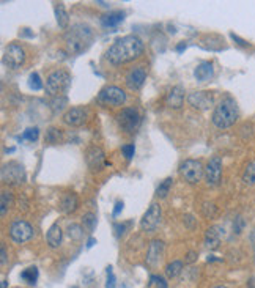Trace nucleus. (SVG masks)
I'll return each instance as SVG.
<instances>
[{
    "label": "nucleus",
    "instance_id": "nucleus-32",
    "mask_svg": "<svg viewBox=\"0 0 255 288\" xmlns=\"http://www.w3.org/2000/svg\"><path fill=\"white\" fill-rule=\"evenodd\" d=\"M38 137H40V129L35 126V128H29V129H26V131H24V134H22L21 137H18V139H19V140L35 142V140H38Z\"/></svg>",
    "mask_w": 255,
    "mask_h": 288
},
{
    "label": "nucleus",
    "instance_id": "nucleus-14",
    "mask_svg": "<svg viewBox=\"0 0 255 288\" xmlns=\"http://www.w3.org/2000/svg\"><path fill=\"white\" fill-rule=\"evenodd\" d=\"M187 103L197 110H206L213 106L214 98L209 92H192L187 95Z\"/></svg>",
    "mask_w": 255,
    "mask_h": 288
},
{
    "label": "nucleus",
    "instance_id": "nucleus-7",
    "mask_svg": "<svg viewBox=\"0 0 255 288\" xmlns=\"http://www.w3.org/2000/svg\"><path fill=\"white\" fill-rule=\"evenodd\" d=\"M140 121H142V117L137 112V109H134V107L121 109V112L117 115L118 126L125 132H128V134H132V132L137 131V128L140 126Z\"/></svg>",
    "mask_w": 255,
    "mask_h": 288
},
{
    "label": "nucleus",
    "instance_id": "nucleus-16",
    "mask_svg": "<svg viewBox=\"0 0 255 288\" xmlns=\"http://www.w3.org/2000/svg\"><path fill=\"white\" fill-rule=\"evenodd\" d=\"M145 79H147V70L143 66H137V68H132L126 74L125 82L129 90H139V88H142Z\"/></svg>",
    "mask_w": 255,
    "mask_h": 288
},
{
    "label": "nucleus",
    "instance_id": "nucleus-40",
    "mask_svg": "<svg viewBox=\"0 0 255 288\" xmlns=\"http://www.w3.org/2000/svg\"><path fill=\"white\" fill-rule=\"evenodd\" d=\"M230 37H231V40H235V41H236V43L239 44V46H249V43H247V41H244V40H241L239 37H236V35H235V33H231V35H230Z\"/></svg>",
    "mask_w": 255,
    "mask_h": 288
},
{
    "label": "nucleus",
    "instance_id": "nucleus-33",
    "mask_svg": "<svg viewBox=\"0 0 255 288\" xmlns=\"http://www.w3.org/2000/svg\"><path fill=\"white\" fill-rule=\"evenodd\" d=\"M82 224H84V227H85L88 231H93V230L96 228V224H98L96 214H93V213H87V214L82 217Z\"/></svg>",
    "mask_w": 255,
    "mask_h": 288
},
{
    "label": "nucleus",
    "instance_id": "nucleus-13",
    "mask_svg": "<svg viewBox=\"0 0 255 288\" xmlns=\"http://www.w3.org/2000/svg\"><path fill=\"white\" fill-rule=\"evenodd\" d=\"M85 161H87L88 169H90L92 172L101 170L104 165H107L106 154L99 147H90V148H88L87 153H85Z\"/></svg>",
    "mask_w": 255,
    "mask_h": 288
},
{
    "label": "nucleus",
    "instance_id": "nucleus-47",
    "mask_svg": "<svg viewBox=\"0 0 255 288\" xmlns=\"http://www.w3.org/2000/svg\"><path fill=\"white\" fill-rule=\"evenodd\" d=\"M208 261H220V258H214V257H208Z\"/></svg>",
    "mask_w": 255,
    "mask_h": 288
},
{
    "label": "nucleus",
    "instance_id": "nucleus-48",
    "mask_svg": "<svg viewBox=\"0 0 255 288\" xmlns=\"http://www.w3.org/2000/svg\"><path fill=\"white\" fill-rule=\"evenodd\" d=\"M8 286V282L5 279H2V288H7Z\"/></svg>",
    "mask_w": 255,
    "mask_h": 288
},
{
    "label": "nucleus",
    "instance_id": "nucleus-10",
    "mask_svg": "<svg viewBox=\"0 0 255 288\" xmlns=\"http://www.w3.org/2000/svg\"><path fill=\"white\" fill-rule=\"evenodd\" d=\"M8 233H10V238L15 242L22 244V242H27L33 238L35 230H33V227L27 222V220L18 219V220H15V222H11V225L8 228Z\"/></svg>",
    "mask_w": 255,
    "mask_h": 288
},
{
    "label": "nucleus",
    "instance_id": "nucleus-42",
    "mask_svg": "<svg viewBox=\"0 0 255 288\" xmlns=\"http://www.w3.org/2000/svg\"><path fill=\"white\" fill-rule=\"evenodd\" d=\"M197 260V253L195 252H189V253H187V257H186V263H192V261H195Z\"/></svg>",
    "mask_w": 255,
    "mask_h": 288
},
{
    "label": "nucleus",
    "instance_id": "nucleus-35",
    "mask_svg": "<svg viewBox=\"0 0 255 288\" xmlns=\"http://www.w3.org/2000/svg\"><path fill=\"white\" fill-rule=\"evenodd\" d=\"M106 274H107L106 288H117V279H115V274L112 271V266H107L106 268Z\"/></svg>",
    "mask_w": 255,
    "mask_h": 288
},
{
    "label": "nucleus",
    "instance_id": "nucleus-27",
    "mask_svg": "<svg viewBox=\"0 0 255 288\" xmlns=\"http://www.w3.org/2000/svg\"><path fill=\"white\" fill-rule=\"evenodd\" d=\"M242 181H244L247 186H253L255 184V161L247 164L244 173H242Z\"/></svg>",
    "mask_w": 255,
    "mask_h": 288
},
{
    "label": "nucleus",
    "instance_id": "nucleus-49",
    "mask_svg": "<svg viewBox=\"0 0 255 288\" xmlns=\"http://www.w3.org/2000/svg\"><path fill=\"white\" fill-rule=\"evenodd\" d=\"M214 288H228V286H225V285H217V286H214Z\"/></svg>",
    "mask_w": 255,
    "mask_h": 288
},
{
    "label": "nucleus",
    "instance_id": "nucleus-23",
    "mask_svg": "<svg viewBox=\"0 0 255 288\" xmlns=\"http://www.w3.org/2000/svg\"><path fill=\"white\" fill-rule=\"evenodd\" d=\"M62 228L59 224H52L48 230V235H46V241H48V244L52 247V249H57L60 244H62Z\"/></svg>",
    "mask_w": 255,
    "mask_h": 288
},
{
    "label": "nucleus",
    "instance_id": "nucleus-36",
    "mask_svg": "<svg viewBox=\"0 0 255 288\" xmlns=\"http://www.w3.org/2000/svg\"><path fill=\"white\" fill-rule=\"evenodd\" d=\"M121 153H123V156L131 161L132 158H134V153H136V147L132 145V143H128V145H123L121 147Z\"/></svg>",
    "mask_w": 255,
    "mask_h": 288
},
{
    "label": "nucleus",
    "instance_id": "nucleus-39",
    "mask_svg": "<svg viewBox=\"0 0 255 288\" xmlns=\"http://www.w3.org/2000/svg\"><path fill=\"white\" fill-rule=\"evenodd\" d=\"M123 206H125V203L121 202V200L115 202V208H114V211H112V216H114V217H117L121 211H123Z\"/></svg>",
    "mask_w": 255,
    "mask_h": 288
},
{
    "label": "nucleus",
    "instance_id": "nucleus-3",
    "mask_svg": "<svg viewBox=\"0 0 255 288\" xmlns=\"http://www.w3.org/2000/svg\"><path fill=\"white\" fill-rule=\"evenodd\" d=\"M236 120H238V106L233 98L227 96L216 106L211 121L216 128L225 129V128L233 126L236 123Z\"/></svg>",
    "mask_w": 255,
    "mask_h": 288
},
{
    "label": "nucleus",
    "instance_id": "nucleus-28",
    "mask_svg": "<svg viewBox=\"0 0 255 288\" xmlns=\"http://www.w3.org/2000/svg\"><path fill=\"white\" fill-rule=\"evenodd\" d=\"M181 269H183V263L178 261V260H175V261L169 263L167 266H165V275L170 277V279H173L181 272Z\"/></svg>",
    "mask_w": 255,
    "mask_h": 288
},
{
    "label": "nucleus",
    "instance_id": "nucleus-46",
    "mask_svg": "<svg viewBox=\"0 0 255 288\" xmlns=\"http://www.w3.org/2000/svg\"><path fill=\"white\" fill-rule=\"evenodd\" d=\"M98 5H101V7H104V8H109V4L107 2H96Z\"/></svg>",
    "mask_w": 255,
    "mask_h": 288
},
{
    "label": "nucleus",
    "instance_id": "nucleus-38",
    "mask_svg": "<svg viewBox=\"0 0 255 288\" xmlns=\"http://www.w3.org/2000/svg\"><path fill=\"white\" fill-rule=\"evenodd\" d=\"M114 230H115V236H121L126 230V224H114Z\"/></svg>",
    "mask_w": 255,
    "mask_h": 288
},
{
    "label": "nucleus",
    "instance_id": "nucleus-8",
    "mask_svg": "<svg viewBox=\"0 0 255 288\" xmlns=\"http://www.w3.org/2000/svg\"><path fill=\"white\" fill-rule=\"evenodd\" d=\"M26 180V170L24 167L16 162V161H10L4 164L2 167V183L8 186H19Z\"/></svg>",
    "mask_w": 255,
    "mask_h": 288
},
{
    "label": "nucleus",
    "instance_id": "nucleus-1",
    "mask_svg": "<svg viewBox=\"0 0 255 288\" xmlns=\"http://www.w3.org/2000/svg\"><path fill=\"white\" fill-rule=\"evenodd\" d=\"M145 44L136 35H126L114 41V44L106 52V60L110 65H125L137 60L143 54Z\"/></svg>",
    "mask_w": 255,
    "mask_h": 288
},
{
    "label": "nucleus",
    "instance_id": "nucleus-22",
    "mask_svg": "<svg viewBox=\"0 0 255 288\" xmlns=\"http://www.w3.org/2000/svg\"><path fill=\"white\" fill-rule=\"evenodd\" d=\"M184 101V90L181 87H173L165 96V104L170 109H180Z\"/></svg>",
    "mask_w": 255,
    "mask_h": 288
},
{
    "label": "nucleus",
    "instance_id": "nucleus-6",
    "mask_svg": "<svg viewBox=\"0 0 255 288\" xmlns=\"http://www.w3.org/2000/svg\"><path fill=\"white\" fill-rule=\"evenodd\" d=\"M180 175L181 178L189 183V184H197L203 178L205 175V169L200 161L197 159H186L184 162H181L180 165Z\"/></svg>",
    "mask_w": 255,
    "mask_h": 288
},
{
    "label": "nucleus",
    "instance_id": "nucleus-24",
    "mask_svg": "<svg viewBox=\"0 0 255 288\" xmlns=\"http://www.w3.org/2000/svg\"><path fill=\"white\" fill-rule=\"evenodd\" d=\"M54 13H55V19H57V24L62 30H68L70 26V15L66 11L63 4H55L54 7Z\"/></svg>",
    "mask_w": 255,
    "mask_h": 288
},
{
    "label": "nucleus",
    "instance_id": "nucleus-34",
    "mask_svg": "<svg viewBox=\"0 0 255 288\" xmlns=\"http://www.w3.org/2000/svg\"><path fill=\"white\" fill-rule=\"evenodd\" d=\"M46 140L49 143H59L62 140V132L57 128H49L46 132Z\"/></svg>",
    "mask_w": 255,
    "mask_h": 288
},
{
    "label": "nucleus",
    "instance_id": "nucleus-17",
    "mask_svg": "<svg viewBox=\"0 0 255 288\" xmlns=\"http://www.w3.org/2000/svg\"><path fill=\"white\" fill-rule=\"evenodd\" d=\"M164 255V242L159 239H153L147 250V263L150 266H156Z\"/></svg>",
    "mask_w": 255,
    "mask_h": 288
},
{
    "label": "nucleus",
    "instance_id": "nucleus-9",
    "mask_svg": "<svg viewBox=\"0 0 255 288\" xmlns=\"http://www.w3.org/2000/svg\"><path fill=\"white\" fill-rule=\"evenodd\" d=\"M26 51L21 48L19 44H8L4 51V65L10 70H19L22 65L26 63Z\"/></svg>",
    "mask_w": 255,
    "mask_h": 288
},
{
    "label": "nucleus",
    "instance_id": "nucleus-43",
    "mask_svg": "<svg viewBox=\"0 0 255 288\" xmlns=\"http://www.w3.org/2000/svg\"><path fill=\"white\" fill-rule=\"evenodd\" d=\"M186 48H187V44L183 41V43H180V44H178V46H176V52H183Z\"/></svg>",
    "mask_w": 255,
    "mask_h": 288
},
{
    "label": "nucleus",
    "instance_id": "nucleus-41",
    "mask_svg": "<svg viewBox=\"0 0 255 288\" xmlns=\"http://www.w3.org/2000/svg\"><path fill=\"white\" fill-rule=\"evenodd\" d=\"M0 255H2V260H0V263H2V266H5V264H7V250H5V246L0 247Z\"/></svg>",
    "mask_w": 255,
    "mask_h": 288
},
{
    "label": "nucleus",
    "instance_id": "nucleus-19",
    "mask_svg": "<svg viewBox=\"0 0 255 288\" xmlns=\"http://www.w3.org/2000/svg\"><path fill=\"white\" fill-rule=\"evenodd\" d=\"M77 206H79V197H77L74 192H66L62 195L60 200V209L65 214H71L74 213Z\"/></svg>",
    "mask_w": 255,
    "mask_h": 288
},
{
    "label": "nucleus",
    "instance_id": "nucleus-31",
    "mask_svg": "<svg viewBox=\"0 0 255 288\" xmlns=\"http://www.w3.org/2000/svg\"><path fill=\"white\" fill-rule=\"evenodd\" d=\"M29 88L33 92H40L43 88V81H41V77H40L38 73H32L29 76Z\"/></svg>",
    "mask_w": 255,
    "mask_h": 288
},
{
    "label": "nucleus",
    "instance_id": "nucleus-29",
    "mask_svg": "<svg viewBox=\"0 0 255 288\" xmlns=\"http://www.w3.org/2000/svg\"><path fill=\"white\" fill-rule=\"evenodd\" d=\"M172 184H173V180L170 178V176H169V178L162 180V181L159 183V186H158V189H156V197H159V198H165V197H167Z\"/></svg>",
    "mask_w": 255,
    "mask_h": 288
},
{
    "label": "nucleus",
    "instance_id": "nucleus-2",
    "mask_svg": "<svg viewBox=\"0 0 255 288\" xmlns=\"http://www.w3.org/2000/svg\"><path fill=\"white\" fill-rule=\"evenodd\" d=\"M93 38L95 35H93L92 27L82 24V22H77V24L71 26L65 33L66 49L71 54H82L92 46Z\"/></svg>",
    "mask_w": 255,
    "mask_h": 288
},
{
    "label": "nucleus",
    "instance_id": "nucleus-25",
    "mask_svg": "<svg viewBox=\"0 0 255 288\" xmlns=\"http://www.w3.org/2000/svg\"><path fill=\"white\" fill-rule=\"evenodd\" d=\"M15 205V197L13 194H11L10 191H2V195H0V213H2V216L7 214V211Z\"/></svg>",
    "mask_w": 255,
    "mask_h": 288
},
{
    "label": "nucleus",
    "instance_id": "nucleus-5",
    "mask_svg": "<svg viewBox=\"0 0 255 288\" xmlns=\"http://www.w3.org/2000/svg\"><path fill=\"white\" fill-rule=\"evenodd\" d=\"M98 103L103 106L110 107H120L126 103V93L117 85H107L104 87L98 95Z\"/></svg>",
    "mask_w": 255,
    "mask_h": 288
},
{
    "label": "nucleus",
    "instance_id": "nucleus-21",
    "mask_svg": "<svg viewBox=\"0 0 255 288\" xmlns=\"http://www.w3.org/2000/svg\"><path fill=\"white\" fill-rule=\"evenodd\" d=\"M214 74V68H213V63L211 62H202L195 66L194 70V76L198 82H206L213 77Z\"/></svg>",
    "mask_w": 255,
    "mask_h": 288
},
{
    "label": "nucleus",
    "instance_id": "nucleus-44",
    "mask_svg": "<svg viewBox=\"0 0 255 288\" xmlns=\"http://www.w3.org/2000/svg\"><path fill=\"white\" fill-rule=\"evenodd\" d=\"M95 242H96V239H95V238H90V239H88V242H87V247H88V249L93 247Z\"/></svg>",
    "mask_w": 255,
    "mask_h": 288
},
{
    "label": "nucleus",
    "instance_id": "nucleus-12",
    "mask_svg": "<svg viewBox=\"0 0 255 288\" xmlns=\"http://www.w3.org/2000/svg\"><path fill=\"white\" fill-rule=\"evenodd\" d=\"M220 176H222V159L219 156H213L205 167L206 183L209 186H217L220 183Z\"/></svg>",
    "mask_w": 255,
    "mask_h": 288
},
{
    "label": "nucleus",
    "instance_id": "nucleus-45",
    "mask_svg": "<svg viewBox=\"0 0 255 288\" xmlns=\"http://www.w3.org/2000/svg\"><path fill=\"white\" fill-rule=\"evenodd\" d=\"M250 241H252V246H253V249H255V230L252 231V235H250Z\"/></svg>",
    "mask_w": 255,
    "mask_h": 288
},
{
    "label": "nucleus",
    "instance_id": "nucleus-30",
    "mask_svg": "<svg viewBox=\"0 0 255 288\" xmlns=\"http://www.w3.org/2000/svg\"><path fill=\"white\" fill-rule=\"evenodd\" d=\"M66 231H68V236L74 241H79L84 238V228L79 224H70L68 228H66Z\"/></svg>",
    "mask_w": 255,
    "mask_h": 288
},
{
    "label": "nucleus",
    "instance_id": "nucleus-50",
    "mask_svg": "<svg viewBox=\"0 0 255 288\" xmlns=\"http://www.w3.org/2000/svg\"><path fill=\"white\" fill-rule=\"evenodd\" d=\"M74 288H76V286H74Z\"/></svg>",
    "mask_w": 255,
    "mask_h": 288
},
{
    "label": "nucleus",
    "instance_id": "nucleus-11",
    "mask_svg": "<svg viewBox=\"0 0 255 288\" xmlns=\"http://www.w3.org/2000/svg\"><path fill=\"white\" fill-rule=\"evenodd\" d=\"M161 216H162V209L159 206V203H151L150 208L143 214L142 220H140V228L143 231H153L156 230L159 222H161Z\"/></svg>",
    "mask_w": 255,
    "mask_h": 288
},
{
    "label": "nucleus",
    "instance_id": "nucleus-26",
    "mask_svg": "<svg viewBox=\"0 0 255 288\" xmlns=\"http://www.w3.org/2000/svg\"><path fill=\"white\" fill-rule=\"evenodd\" d=\"M38 275H40V272H38L37 266H29L27 269L21 272V279L29 285H35L38 280Z\"/></svg>",
    "mask_w": 255,
    "mask_h": 288
},
{
    "label": "nucleus",
    "instance_id": "nucleus-20",
    "mask_svg": "<svg viewBox=\"0 0 255 288\" xmlns=\"http://www.w3.org/2000/svg\"><path fill=\"white\" fill-rule=\"evenodd\" d=\"M125 16H126V13H125V11H121V10L109 11V13H106V15L101 16V26L106 27V29L117 27L120 22L125 21Z\"/></svg>",
    "mask_w": 255,
    "mask_h": 288
},
{
    "label": "nucleus",
    "instance_id": "nucleus-15",
    "mask_svg": "<svg viewBox=\"0 0 255 288\" xmlns=\"http://www.w3.org/2000/svg\"><path fill=\"white\" fill-rule=\"evenodd\" d=\"M88 118V110L85 107H71L63 114V121L70 126H82Z\"/></svg>",
    "mask_w": 255,
    "mask_h": 288
},
{
    "label": "nucleus",
    "instance_id": "nucleus-37",
    "mask_svg": "<svg viewBox=\"0 0 255 288\" xmlns=\"http://www.w3.org/2000/svg\"><path fill=\"white\" fill-rule=\"evenodd\" d=\"M150 283H156V288H167V282L161 275H151Z\"/></svg>",
    "mask_w": 255,
    "mask_h": 288
},
{
    "label": "nucleus",
    "instance_id": "nucleus-18",
    "mask_svg": "<svg viewBox=\"0 0 255 288\" xmlns=\"http://www.w3.org/2000/svg\"><path fill=\"white\" fill-rule=\"evenodd\" d=\"M222 228L219 225H213L206 230L205 233V246L209 249H217L220 244V238H222Z\"/></svg>",
    "mask_w": 255,
    "mask_h": 288
},
{
    "label": "nucleus",
    "instance_id": "nucleus-4",
    "mask_svg": "<svg viewBox=\"0 0 255 288\" xmlns=\"http://www.w3.org/2000/svg\"><path fill=\"white\" fill-rule=\"evenodd\" d=\"M71 85V74L66 70H55L46 79V93L49 96L63 95Z\"/></svg>",
    "mask_w": 255,
    "mask_h": 288
}]
</instances>
